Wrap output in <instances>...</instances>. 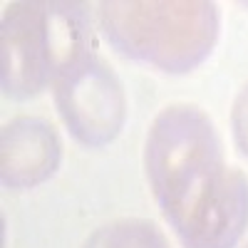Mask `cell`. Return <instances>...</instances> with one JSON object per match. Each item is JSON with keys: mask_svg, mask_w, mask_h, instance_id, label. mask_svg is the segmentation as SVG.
<instances>
[{"mask_svg": "<svg viewBox=\"0 0 248 248\" xmlns=\"http://www.w3.org/2000/svg\"><path fill=\"white\" fill-rule=\"evenodd\" d=\"M99 25L124 55L164 72H189L218 37V10L206 0L99 3Z\"/></svg>", "mask_w": 248, "mask_h": 248, "instance_id": "6da1fadb", "label": "cell"}, {"mask_svg": "<svg viewBox=\"0 0 248 248\" xmlns=\"http://www.w3.org/2000/svg\"><path fill=\"white\" fill-rule=\"evenodd\" d=\"M144 169L161 214L176 231L199 196L226 169L221 139L209 114L194 105L161 109L147 134Z\"/></svg>", "mask_w": 248, "mask_h": 248, "instance_id": "7a4b0ae2", "label": "cell"}, {"mask_svg": "<svg viewBox=\"0 0 248 248\" xmlns=\"http://www.w3.org/2000/svg\"><path fill=\"white\" fill-rule=\"evenodd\" d=\"M87 50V17L77 3H13L3 17V90L32 97Z\"/></svg>", "mask_w": 248, "mask_h": 248, "instance_id": "3957f363", "label": "cell"}, {"mask_svg": "<svg viewBox=\"0 0 248 248\" xmlns=\"http://www.w3.org/2000/svg\"><path fill=\"white\" fill-rule=\"evenodd\" d=\"M55 99L70 132L87 147L109 144L127 117L122 82L102 57L85 52L55 82Z\"/></svg>", "mask_w": 248, "mask_h": 248, "instance_id": "277c9868", "label": "cell"}, {"mask_svg": "<svg viewBox=\"0 0 248 248\" xmlns=\"http://www.w3.org/2000/svg\"><path fill=\"white\" fill-rule=\"evenodd\" d=\"M248 226V176L226 167L176 229L186 248H233Z\"/></svg>", "mask_w": 248, "mask_h": 248, "instance_id": "5b68a950", "label": "cell"}, {"mask_svg": "<svg viewBox=\"0 0 248 248\" xmlns=\"http://www.w3.org/2000/svg\"><path fill=\"white\" fill-rule=\"evenodd\" d=\"M62 144L55 127L40 117H15L3 132V181L10 189H32L55 174Z\"/></svg>", "mask_w": 248, "mask_h": 248, "instance_id": "8992f818", "label": "cell"}, {"mask_svg": "<svg viewBox=\"0 0 248 248\" xmlns=\"http://www.w3.org/2000/svg\"><path fill=\"white\" fill-rule=\"evenodd\" d=\"M85 248H171V243L152 221L122 218L99 229Z\"/></svg>", "mask_w": 248, "mask_h": 248, "instance_id": "52a82bcc", "label": "cell"}, {"mask_svg": "<svg viewBox=\"0 0 248 248\" xmlns=\"http://www.w3.org/2000/svg\"><path fill=\"white\" fill-rule=\"evenodd\" d=\"M233 139L236 147L248 156V85L241 90V94L236 97L233 105Z\"/></svg>", "mask_w": 248, "mask_h": 248, "instance_id": "ba28073f", "label": "cell"}, {"mask_svg": "<svg viewBox=\"0 0 248 248\" xmlns=\"http://www.w3.org/2000/svg\"><path fill=\"white\" fill-rule=\"evenodd\" d=\"M246 248H248V246H246Z\"/></svg>", "mask_w": 248, "mask_h": 248, "instance_id": "9c48e42d", "label": "cell"}]
</instances>
